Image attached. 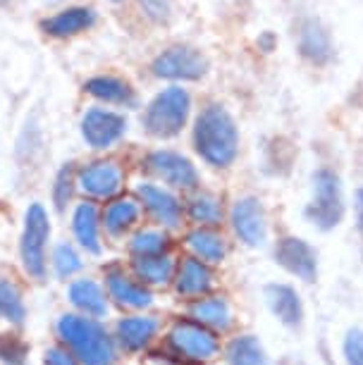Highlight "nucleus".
Instances as JSON below:
<instances>
[{"label":"nucleus","mask_w":363,"mask_h":365,"mask_svg":"<svg viewBox=\"0 0 363 365\" xmlns=\"http://www.w3.org/2000/svg\"><path fill=\"white\" fill-rule=\"evenodd\" d=\"M139 203L132 198H118L103 212V227L111 237H122L139 222Z\"/></svg>","instance_id":"obj_27"},{"label":"nucleus","mask_w":363,"mask_h":365,"mask_svg":"<svg viewBox=\"0 0 363 365\" xmlns=\"http://www.w3.org/2000/svg\"><path fill=\"white\" fill-rule=\"evenodd\" d=\"M146 170L170 189H184L191 191L198 187V170L187 155L177 153V150H150L146 155Z\"/></svg>","instance_id":"obj_10"},{"label":"nucleus","mask_w":363,"mask_h":365,"mask_svg":"<svg viewBox=\"0 0 363 365\" xmlns=\"http://www.w3.org/2000/svg\"><path fill=\"white\" fill-rule=\"evenodd\" d=\"M44 365H79L70 351L63 346H51L44 354Z\"/></svg>","instance_id":"obj_36"},{"label":"nucleus","mask_w":363,"mask_h":365,"mask_svg":"<svg viewBox=\"0 0 363 365\" xmlns=\"http://www.w3.org/2000/svg\"><path fill=\"white\" fill-rule=\"evenodd\" d=\"M175 292L182 299H201V296H208V292L215 284L213 270L210 265L201 263L198 258L189 256L184 258L175 270Z\"/></svg>","instance_id":"obj_16"},{"label":"nucleus","mask_w":363,"mask_h":365,"mask_svg":"<svg viewBox=\"0 0 363 365\" xmlns=\"http://www.w3.org/2000/svg\"><path fill=\"white\" fill-rule=\"evenodd\" d=\"M132 270L134 277L146 287H165L168 282L175 279V260L168 253L160 256H143V258H132Z\"/></svg>","instance_id":"obj_25"},{"label":"nucleus","mask_w":363,"mask_h":365,"mask_svg":"<svg viewBox=\"0 0 363 365\" xmlns=\"http://www.w3.org/2000/svg\"><path fill=\"white\" fill-rule=\"evenodd\" d=\"M48 239H51V220L41 203H31L24 212L22 237H19V258L24 272L31 279H46L48 272Z\"/></svg>","instance_id":"obj_5"},{"label":"nucleus","mask_w":363,"mask_h":365,"mask_svg":"<svg viewBox=\"0 0 363 365\" xmlns=\"http://www.w3.org/2000/svg\"><path fill=\"white\" fill-rule=\"evenodd\" d=\"M230 227L246 249H261L268 244V215L256 196H242L230 208Z\"/></svg>","instance_id":"obj_7"},{"label":"nucleus","mask_w":363,"mask_h":365,"mask_svg":"<svg viewBox=\"0 0 363 365\" xmlns=\"http://www.w3.org/2000/svg\"><path fill=\"white\" fill-rule=\"evenodd\" d=\"M165 344L177 361L198 365L208 363L220 354V341L213 329L198 325L194 320H177L165 336Z\"/></svg>","instance_id":"obj_6"},{"label":"nucleus","mask_w":363,"mask_h":365,"mask_svg":"<svg viewBox=\"0 0 363 365\" xmlns=\"http://www.w3.org/2000/svg\"><path fill=\"white\" fill-rule=\"evenodd\" d=\"M113 3H120V0H113Z\"/></svg>","instance_id":"obj_40"},{"label":"nucleus","mask_w":363,"mask_h":365,"mask_svg":"<svg viewBox=\"0 0 363 365\" xmlns=\"http://www.w3.org/2000/svg\"><path fill=\"white\" fill-rule=\"evenodd\" d=\"M225 361L227 365H270V356L263 341L256 334H237L225 346Z\"/></svg>","instance_id":"obj_24"},{"label":"nucleus","mask_w":363,"mask_h":365,"mask_svg":"<svg viewBox=\"0 0 363 365\" xmlns=\"http://www.w3.org/2000/svg\"><path fill=\"white\" fill-rule=\"evenodd\" d=\"M354 215H356V230H359L363 239V187L356 189L354 194Z\"/></svg>","instance_id":"obj_37"},{"label":"nucleus","mask_w":363,"mask_h":365,"mask_svg":"<svg viewBox=\"0 0 363 365\" xmlns=\"http://www.w3.org/2000/svg\"><path fill=\"white\" fill-rule=\"evenodd\" d=\"M191 256L198 258L205 265H220L227 258V241L220 232L210 230V227H196L184 239Z\"/></svg>","instance_id":"obj_22"},{"label":"nucleus","mask_w":363,"mask_h":365,"mask_svg":"<svg viewBox=\"0 0 363 365\" xmlns=\"http://www.w3.org/2000/svg\"><path fill=\"white\" fill-rule=\"evenodd\" d=\"M93 24H96V12L91 8H67V10H60L58 15L44 19L41 29H44L48 36L67 38V36H77V34L91 29Z\"/></svg>","instance_id":"obj_23"},{"label":"nucleus","mask_w":363,"mask_h":365,"mask_svg":"<svg viewBox=\"0 0 363 365\" xmlns=\"http://www.w3.org/2000/svg\"><path fill=\"white\" fill-rule=\"evenodd\" d=\"M272 258L287 274L306 284L318 279V251L304 237H297V234L280 237L272 246Z\"/></svg>","instance_id":"obj_9"},{"label":"nucleus","mask_w":363,"mask_h":365,"mask_svg":"<svg viewBox=\"0 0 363 365\" xmlns=\"http://www.w3.org/2000/svg\"><path fill=\"white\" fill-rule=\"evenodd\" d=\"M299 53L301 58L311 65L323 67L332 60L334 46L330 38V31L325 29L318 19H304L299 26Z\"/></svg>","instance_id":"obj_18"},{"label":"nucleus","mask_w":363,"mask_h":365,"mask_svg":"<svg viewBox=\"0 0 363 365\" xmlns=\"http://www.w3.org/2000/svg\"><path fill=\"white\" fill-rule=\"evenodd\" d=\"M129 253H132V258L160 256V253H168V234L160 232V230L136 232L132 237V241H129Z\"/></svg>","instance_id":"obj_30"},{"label":"nucleus","mask_w":363,"mask_h":365,"mask_svg":"<svg viewBox=\"0 0 363 365\" xmlns=\"http://www.w3.org/2000/svg\"><path fill=\"white\" fill-rule=\"evenodd\" d=\"M194 150L215 170H227L239 155V129L227 110L218 103L205 106L194 122Z\"/></svg>","instance_id":"obj_1"},{"label":"nucleus","mask_w":363,"mask_h":365,"mask_svg":"<svg viewBox=\"0 0 363 365\" xmlns=\"http://www.w3.org/2000/svg\"><path fill=\"white\" fill-rule=\"evenodd\" d=\"M136 194H139L143 208L148 210V215L160 227H165V230H177V227L182 225V203L170 189L143 182V184H139Z\"/></svg>","instance_id":"obj_14"},{"label":"nucleus","mask_w":363,"mask_h":365,"mask_svg":"<svg viewBox=\"0 0 363 365\" xmlns=\"http://www.w3.org/2000/svg\"><path fill=\"white\" fill-rule=\"evenodd\" d=\"M158 329L160 320L155 315H129V318H122L118 322L115 336L127 354H139L158 336Z\"/></svg>","instance_id":"obj_17"},{"label":"nucleus","mask_w":363,"mask_h":365,"mask_svg":"<svg viewBox=\"0 0 363 365\" xmlns=\"http://www.w3.org/2000/svg\"><path fill=\"white\" fill-rule=\"evenodd\" d=\"M187 215L196 227H218L223 222V203L220 198L208 194V191H198L187 201Z\"/></svg>","instance_id":"obj_28"},{"label":"nucleus","mask_w":363,"mask_h":365,"mask_svg":"<svg viewBox=\"0 0 363 365\" xmlns=\"http://www.w3.org/2000/svg\"><path fill=\"white\" fill-rule=\"evenodd\" d=\"M72 234L77 244L91 256H98L103 251L101 246V217L98 208L91 201L79 203L72 212Z\"/></svg>","instance_id":"obj_20"},{"label":"nucleus","mask_w":363,"mask_h":365,"mask_svg":"<svg viewBox=\"0 0 363 365\" xmlns=\"http://www.w3.org/2000/svg\"><path fill=\"white\" fill-rule=\"evenodd\" d=\"M191 113V96L182 86H168L153 96L143 113V129L155 139H173L184 129Z\"/></svg>","instance_id":"obj_4"},{"label":"nucleus","mask_w":363,"mask_h":365,"mask_svg":"<svg viewBox=\"0 0 363 365\" xmlns=\"http://www.w3.org/2000/svg\"><path fill=\"white\" fill-rule=\"evenodd\" d=\"M56 332L79 365H115L118 361L115 339L98 320L65 313L60 315Z\"/></svg>","instance_id":"obj_2"},{"label":"nucleus","mask_w":363,"mask_h":365,"mask_svg":"<svg viewBox=\"0 0 363 365\" xmlns=\"http://www.w3.org/2000/svg\"><path fill=\"white\" fill-rule=\"evenodd\" d=\"M0 318L12 322V325H22L26 318L22 289L10 277H3V274H0Z\"/></svg>","instance_id":"obj_29"},{"label":"nucleus","mask_w":363,"mask_h":365,"mask_svg":"<svg viewBox=\"0 0 363 365\" xmlns=\"http://www.w3.org/2000/svg\"><path fill=\"white\" fill-rule=\"evenodd\" d=\"M122 182H125V177H122L120 165H115L111 160L91 163V165H86V168H81L77 175L79 189L84 191L86 196L101 198V201L118 196L122 189Z\"/></svg>","instance_id":"obj_13"},{"label":"nucleus","mask_w":363,"mask_h":365,"mask_svg":"<svg viewBox=\"0 0 363 365\" xmlns=\"http://www.w3.org/2000/svg\"><path fill=\"white\" fill-rule=\"evenodd\" d=\"M79 132L88 148L108 150L125 136L127 120H125V115L115 113V110L91 108V110H86L84 117H81Z\"/></svg>","instance_id":"obj_11"},{"label":"nucleus","mask_w":363,"mask_h":365,"mask_svg":"<svg viewBox=\"0 0 363 365\" xmlns=\"http://www.w3.org/2000/svg\"><path fill=\"white\" fill-rule=\"evenodd\" d=\"M106 289L108 296L115 299V303L122 308H132V311H143L153 303V294L146 284H141L136 277L122 270V267H108L106 270Z\"/></svg>","instance_id":"obj_15"},{"label":"nucleus","mask_w":363,"mask_h":365,"mask_svg":"<svg viewBox=\"0 0 363 365\" xmlns=\"http://www.w3.org/2000/svg\"><path fill=\"white\" fill-rule=\"evenodd\" d=\"M29 346L17 334H0V363L3 365H26Z\"/></svg>","instance_id":"obj_33"},{"label":"nucleus","mask_w":363,"mask_h":365,"mask_svg":"<svg viewBox=\"0 0 363 365\" xmlns=\"http://www.w3.org/2000/svg\"><path fill=\"white\" fill-rule=\"evenodd\" d=\"M342 358L344 365H363V327L347 329L342 339Z\"/></svg>","instance_id":"obj_34"},{"label":"nucleus","mask_w":363,"mask_h":365,"mask_svg":"<svg viewBox=\"0 0 363 365\" xmlns=\"http://www.w3.org/2000/svg\"><path fill=\"white\" fill-rule=\"evenodd\" d=\"M81 267H84V260H81L79 251L74 249L70 241H60L53 249V270L60 279H67L72 274H77Z\"/></svg>","instance_id":"obj_31"},{"label":"nucleus","mask_w":363,"mask_h":365,"mask_svg":"<svg viewBox=\"0 0 363 365\" xmlns=\"http://www.w3.org/2000/svg\"><path fill=\"white\" fill-rule=\"evenodd\" d=\"M258 46H261L265 53H270L272 48H275V36H272V34H263V36L258 38Z\"/></svg>","instance_id":"obj_38"},{"label":"nucleus","mask_w":363,"mask_h":365,"mask_svg":"<svg viewBox=\"0 0 363 365\" xmlns=\"http://www.w3.org/2000/svg\"><path fill=\"white\" fill-rule=\"evenodd\" d=\"M67 299L86 318L101 320L108 315V296L96 279H74L67 289Z\"/></svg>","instance_id":"obj_21"},{"label":"nucleus","mask_w":363,"mask_h":365,"mask_svg":"<svg viewBox=\"0 0 363 365\" xmlns=\"http://www.w3.org/2000/svg\"><path fill=\"white\" fill-rule=\"evenodd\" d=\"M74 184H77L74 168H72V163H67L60 168V172L56 175V182H53V205H56L58 212H65V208L70 205L74 196Z\"/></svg>","instance_id":"obj_32"},{"label":"nucleus","mask_w":363,"mask_h":365,"mask_svg":"<svg viewBox=\"0 0 363 365\" xmlns=\"http://www.w3.org/2000/svg\"><path fill=\"white\" fill-rule=\"evenodd\" d=\"M3 3H5V0H0V5H3Z\"/></svg>","instance_id":"obj_39"},{"label":"nucleus","mask_w":363,"mask_h":365,"mask_svg":"<svg viewBox=\"0 0 363 365\" xmlns=\"http://www.w3.org/2000/svg\"><path fill=\"white\" fill-rule=\"evenodd\" d=\"M189 320L213 329L215 334L230 329L232 322H235V318H232V306L225 296H201V299L191 301Z\"/></svg>","instance_id":"obj_19"},{"label":"nucleus","mask_w":363,"mask_h":365,"mask_svg":"<svg viewBox=\"0 0 363 365\" xmlns=\"http://www.w3.org/2000/svg\"><path fill=\"white\" fill-rule=\"evenodd\" d=\"M344 210L347 203L339 175L330 168H318L311 175V198L304 208L306 222L318 232H332L344 220Z\"/></svg>","instance_id":"obj_3"},{"label":"nucleus","mask_w":363,"mask_h":365,"mask_svg":"<svg viewBox=\"0 0 363 365\" xmlns=\"http://www.w3.org/2000/svg\"><path fill=\"white\" fill-rule=\"evenodd\" d=\"M143 15H146L150 22L155 24H165L170 17H173V8L175 0H139Z\"/></svg>","instance_id":"obj_35"},{"label":"nucleus","mask_w":363,"mask_h":365,"mask_svg":"<svg viewBox=\"0 0 363 365\" xmlns=\"http://www.w3.org/2000/svg\"><path fill=\"white\" fill-rule=\"evenodd\" d=\"M263 301L272 313V318L287 329H299L304 325L306 311L297 287L287 284V282H270V284L263 287Z\"/></svg>","instance_id":"obj_12"},{"label":"nucleus","mask_w":363,"mask_h":365,"mask_svg":"<svg viewBox=\"0 0 363 365\" xmlns=\"http://www.w3.org/2000/svg\"><path fill=\"white\" fill-rule=\"evenodd\" d=\"M84 91L93 96L96 101L108 103V106H125L132 108L136 103L134 88L118 77H91L84 84Z\"/></svg>","instance_id":"obj_26"},{"label":"nucleus","mask_w":363,"mask_h":365,"mask_svg":"<svg viewBox=\"0 0 363 365\" xmlns=\"http://www.w3.org/2000/svg\"><path fill=\"white\" fill-rule=\"evenodd\" d=\"M150 72L168 81H198L208 72V60L191 46H173L150 63Z\"/></svg>","instance_id":"obj_8"}]
</instances>
